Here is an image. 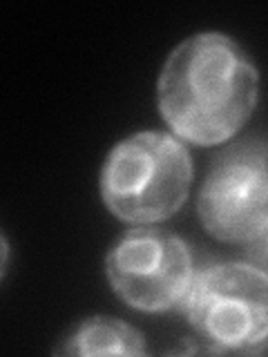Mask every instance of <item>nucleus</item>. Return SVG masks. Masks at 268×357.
Returning a JSON list of instances; mask_svg holds the SVG:
<instances>
[{"label":"nucleus","instance_id":"1","mask_svg":"<svg viewBox=\"0 0 268 357\" xmlns=\"http://www.w3.org/2000/svg\"><path fill=\"white\" fill-rule=\"evenodd\" d=\"M260 92L257 67L237 43L204 31L177 45L161 70L156 100L181 141L219 145L253 114Z\"/></svg>","mask_w":268,"mask_h":357},{"label":"nucleus","instance_id":"2","mask_svg":"<svg viewBox=\"0 0 268 357\" xmlns=\"http://www.w3.org/2000/svg\"><path fill=\"white\" fill-rule=\"evenodd\" d=\"M193 161L168 132H137L114 145L100 172V197L117 219L148 226L170 219L186 204Z\"/></svg>","mask_w":268,"mask_h":357},{"label":"nucleus","instance_id":"3","mask_svg":"<svg viewBox=\"0 0 268 357\" xmlns=\"http://www.w3.org/2000/svg\"><path fill=\"white\" fill-rule=\"evenodd\" d=\"M184 310L215 351H255L268 340V275L248 261L210 266L195 275Z\"/></svg>","mask_w":268,"mask_h":357},{"label":"nucleus","instance_id":"4","mask_svg":"<svg viewBox=\"0 0 268 357\" xmlns=\"http://www.w3.org/2000/svg\"><path fill=\"white\" fill-rule=\"evenodd\" d=\"M112 290L128 306L163 312L184 304L195 282L193 255L177 234L137 228L126 232L105 257Z\"/></svg>","mask_w":268,"mask_h":357},{"label":"nucleus","instance_id":"5","mask_svg":"<svg viewBox=\"0 0 268 357\" xmlns=\"http://www.w3.org/2000/svg\"><path fill=\"white\" fill-rule=\"evenodd\" d=\"M197 210L215 239L248 243L268 223V145L246 139L219 152L201 183Z\"/></svg>","mask_w":268,"mask_h":357},{"label":"nucleus","instance_id":"6","mask_svg":"<svg viewBox=\"0 0 268 357\" xmlns=\"http://www.w3.org/2000/svg\"><path fill=\"white\" fill-rule=\"evenodd\" d=\"M59 355H143L145 340L143 335L132 328L130 324L117 317L96 315L81 321L70 337L63 340L61 349H56Z\"/></svg>","mask_w":268,"mask_h":357},{"label":"nucleus","instance_id":"7","mask_svg":"<svg viewBox=\"0 0 268 357\" xmlns=\"http://www.w3.org/2000/svg\"><path fill=\"white\" fill-rule=\"evenodd\" d=\"M246 261L268 275V223L246 245Z\"/></svg>","mask_w":268,"mask_h":357}]
</instances>
